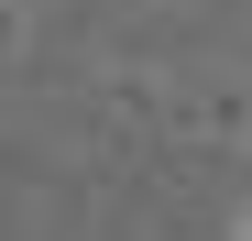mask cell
<instances>
[{
    "mask_svg": "<svg viewBox=\"0 0 252 241\" xmlns=\"http://www.w3.org/2000/svg\"><path fill=\"white\" fill-rule=\"evenodd\" d=\"M230 241H252V209H241V219H230Z\"/></svg>",
    "mask_w": 252,
    "mask_h": 241,
    "instance_id": "cell-1",
    "label": "cell"
}]
</instances>
